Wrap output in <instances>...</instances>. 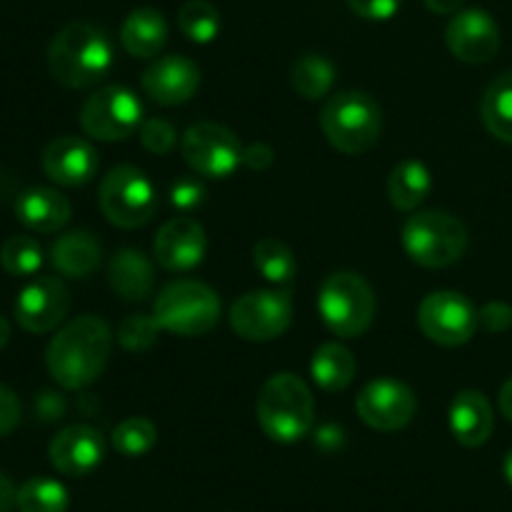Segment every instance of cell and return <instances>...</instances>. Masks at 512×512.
<instances>
[{"label": "cell", "instance_id": "cell-1", "mask_svg": "<svg viewBox=\"0 0 512 512\" xmlns=\"http://www.w3.org/2000/svg\"><path fill=\"white\" fill-rule=\"evenodd\" d=\"M113 350V330L100 315H78L58 330L45 350L48 373L60 388L85 390L103 375Z\"/></svg>", "mask_w": 512, "mask_h": 512}, {"label": "cell", "instance_id": "cell-2", "mask_svg": "<svg viewBox=\"0 0 512 512\" xmlns=\"http://www.w3.org/2000/svg\"><path fill=\"white\" fill-rule=\"evenodd\" d=\"M113 65V40L90 23L65 25L50 40L48 70L65 88H90L108 78Z\"/></svg>", "mask_w": 512, "mask_h": 512}, {"label": "cell", "instance_id": "cell-3", "mask_svg": "<svg viewBox=\"0 0 512 512\" xmlns=\"http://www.w3.org/2000/svg\"><path fill=\"white\" fill-rule=\"evenodd\" d=\"M255 413H258L260 428L270 440L280 445H293L313 430V390L295 373H278L265 380L260 388Z\"/></svg>", "mask_w": 512, "mask_h": 512}, {"label": "cell", "instance_id": "cell-4", "mask_svg": "<svg viewBox=\"0 0 512 512\" xmlns=\"http://www.w3.org/2000/svg\"><path fill=\"white\" fill-rule=\"evenodd\" d=\"M320 128L335 150L363 155L380 140L383 113L373 95L363 90H343L323 105Z\"/></svg>", "mask_w": 512, "mask_h": 512}, {"label": "cell", "instance_id": "cell-5", "mask_svg": "<svg viewBox=\"0 0 512 512\" xmlns=\"http://www.w3.org/2000/svg\"><path fill=\"white\" fill-rule=\"evenodd\" d=\"M400 240L413 263L440 270L463 258L468 248V228L448 210H420L405 220Z\"/></svg>", "mask_w": 512, "mask_h": 512}, {"label": "cell", "instance_id": "cell-6", "mask_svg": "<svg viewBox=\"0 0 512 512\" xmlns=\"http://www.w3.org/2000/svg\"><path fill=\"white\" fill-rule=\"evenodd\" d=\"M153 315L165 333L200 338L218 325L220 300L218 293L200 280H173L155 298Z\"/></svg>", "mask_w": 512, "mask_h": 512}, {"label": "cell", "instance_id": "cell-7", "mask_svg": "<svg viewBox=\"0 0 512 512\" xmlns=\"http://www.w3.org/2000/svg\"><path fill=\"white\" fill-rule=\"evenodd\" d=\"M378 300L368 280L358 273H333L318 293V313L325 328L338 338H360L373 325Z\"/></svg>", "mask_w": 512, "mask_h": 512}, {"label": "cell", "instance_id": "cell-8", "mask_svg": "<svg viewBox=\"0 0 512 512\" xmlns=\"http://www.w3.org/2000/svg\"><path fill=\"white\" fill-rule=\"evenodd\" d=\"M98 203L105 220L115 228H143L158 210V190L143 170L118 165L100 180Z\"/></svg>", "mask_w": 512, "mask_h": 512}, {"label": "cell", "instance_id": "cell-9", "mask_svg": "<svg viewBox=\"0 0 512 512\" xmlns=\"http://www.w3.org/2000/svg\"><path fill=\"white\" fill-rule=\"evenodd\" d=\"M143 103L123 85H108L90 95L80 110V128L100 143H118L138 133L143 125Z\"/></svg>", "mask_w": 512, "mask_h": 512}, {"label": "cell", "instance_id": "cell-10", "mask_svg": "<svg viewBox=\"0 0 512 512\" xmlns=\"http://www.w3.org/2000/svg\"><path fill=\"white\" fill-rule=\"evenodd\" d=\"M180 150L193 173L203 178H230L243 165L245 145L220 123H195L185 130Z\"/></svg>", "mask_w": 512, "mask_h": 512}, {"label": "cell", "instance_id": "cell-11", "mask_svg": "<svg viewBox=\"0 0 512 512\" xmlns=\"http://www.w3.org/2000/svg\"><path fill=\"white\" fill-rule=\"evenodd\" d=\"M293 323V298L285 290H250L230 308V328L250 343L280 338Z\"/></svg>", "mask_w": 512, "mask_h": 512}, {"label": "cell", "instance_id": "cell-12", "mask_svg": "<svg viewBox=\"0 0 512 512\" xmlns=\"http://www.w3.org/2000/svg\"><path fill=\"white\" fill-rule=\"evenodd\" d=\"M423 335L443 348H458L473 340L480 328V310L465 295L453 290L430 293L418 308Z\"/></svg>", "mask_w": 512, "mask_h": 512}, {"label": "cell", "instance_id": "cell-13", "mask_svg": "<svg viewBox=\"0 0 512 512\" xmlns=\"http://www.w3.org/2000/svg\"><path fill=\"white\" fill-rule=\"evenodd\" d=\"M355 410L368 428L378 430V433H395L413 423L415 413H418V398L403 380L378 378L370 380L360 390Z\"/></svg>", "mask_w": 512, "mask_h": 512}, {"label": "cell", "instance_id": "cell-14", "mask_svg": "<svg viewBox=\"0 0 512 512\" xmlns=\"http://www.w3.org/2000/svg\"><path fill=\"white\" fill-rule=\"evenodd\" d=\"M70 310V293L65 283L53 275L33 278L18 293L13 305V315L23 330L33 335L50 333L65 320Z\"/></svg>", "mask_w": 512, "mask_h": 512}, {"label": "cell", "instance_id": "cell-15", "mask_svg": "<svg viewBox=\"0 0 512 512\" xmlns=\"http://www.w3.org/2000/svg\"><path fill=\"white\" fill-rule=\"evenodd\" d=\"M208 250L205 228L190 215L170 218L153 240V258L168 273H190L198 268Z\"/></svg>", "mask_w": 512, "mask_h": 512}, {"label": "cell", "instance_id": "cell-16", "mask_svg": "<svg viewBox=\"0 0 512 512\" xmlns=\"http://www.w3.org/2000/svg\"><path fill=\"white\" fill-rule=\"evenodd\" d=\"M450 53L470 65L488 63L500 50V28L490 13L480 8L458 10L445 30Z\"/></svg>", "mask_w": 512, "mask_h": 512}, {"label": "cell", "instance_id": "cell-17", "mask_svg": "<svg viewBox=\"0 0 512 512\" xmlns=\"http://www.w3.org/2000/svg\"><path fill=\"white\" fill-rule=\"evenodd\" d=\"M48 458L58 473L68 478H85L103 463L105 440L90 425H70L50 440Z\"/></svg>", "mask_w": 512, "mask_h": 512}, {"label": "cell", "instance_id": "cell-18", "mask_svg": "<svg viewBox=\"0 0 512 512\" xmlns=\"http://www.w3.org/2000/svg\"><path fill=\"white\" fill-rule=\"evenodd\" d=\"M200 68L185 55H163L143 73V90L153 103L173 108L198 93Z\"/></svg>", "mask_w": 512, "mask_h": 512}, {"label": "cell", "instance_id": "cell-19", "mask_svg": "<svg viewBox=\"0 0 512 512\" xmlns=\"http://www.w3.org/2000/svg\"><path fill=\"white\" fill-rule=\"evenodd\" d=\"M43 173L63 188H80L98 175L100 158L93 145L78 135L55 138L43 150Z\"/></svg>", "mask_w": 512, "mask_h": 512}, {"label": "cell", "instance_id": "cell-20", "mask_svg": "<svg viewBox=\"0 0 512 512\" xmlns=\"http://www.w3.org/2000/svg\"><path fill=\"white\" fill-rule=\"evenodd\" d=\"M450 433L465 448H480L490 440L495 428L493 405L480 390H460L450 403Z\"/></svg>", "mask_w": 512, "mask_h": 512}, {"label": "cell", "instance_id": "cell-21", "mask_svg": "<svg viewBox=\"0 0 512 512\" xmlns=\"http://www.w3.org/2000/svg\"><path fill=\"white\" fill-rule=\"evenodd\" d=\"M70 200L60 190L35 185L15 200V218L33 233H58L70 223Z\"/></svg>", "mask_w": 512, "mask_h": 512}, {"label": "cell", "instance_id": "cell-22", "mask_svg": "<svg viewBox=\"0 0 512 512\" xmlns=\"http://www.w3.org/2000/svg\"><path fill=\"white\" fill-rule=\"evenodd\" d=\"M50 260L55 270L65 278L83 280L100 268L103 260V245L90 230H70L60 235L50 248Z\"/></svg>", "mask_w": 512, "mask_h": 512}, {"label": "cell", "instance_id": "cell-23", "mask_svg": "<svg viewBox=\"0 0 512 512\" xmlns=\"http://www.w3.org/2000/svg\"><path fill=\"white\" fill-rule=\"evenodd\" d=\"M108 283L115 295L128 303H143L155 285V270L148 255L135 248H125L113 255L108 265Z\"/></svg>", "mask_w": 512, "mask_h": 512}, {"label": "cell", "instance_id": "cell-24", "mask_svg": "<svg viewBox=\"0 0 512 512\" xmlns=\"http://www.w3.org/2000/svg\"><path fill=\"white\" fill-rule=\"evenodd\" d=\"M120 43L133 58H155L168 43V23L155 8H135L120 28Z\"/></svg>", "mask_w": 512, "mask_h": 512}, {"label": "cell", "instance_id": "cell-25", "mask_svg": "<svg viewBox=\"0 0 512 512\" xmlns=\"http://www.w3.org/2000/svg\"><path fill=\"white\" fill-rule=\"evenodd\" d=\"M358 373V360L343 343H323L310 360V375L325 393H343Z\"/></svg>", "mask_w": 512, "mask_h": 512}, {"label": "cell", "instance_id": "cell-26", "mask_svg": "<svg viewBox=\"0 0 512 512\" xmlns=\"http://www.w3.org/2000/svg\"><path fill=\"white\" fill-rule=\"evenodd\" d=\"M430 193H433V175H430L428 165L415 158L395 165L388 180V195L393 208L413 213L428 200Z\"/></svg>", "mask_w": 512, "mask_h": 512}, {"label": "cell", "instance_id": "cell-27", "mask_svg": "<svg viewBox=\"0 0 512 512\" xmlns=\"http://www.w3.org/2000/svg\"><path fill=\"white\" fill-rule=\"evenodd\" d=\"M483 123L490 135H495L503 143H512V70L498 75L488 85L480 103Z\"/></svg>", "mask_w": 512, "mask_h": 512}, {"label": "cell", "instance_id": "cell-28", "mask_svg": "<svg viewBox=\"0 0 512 512\" xmlns=\"http://www.w3.org/2000/svg\"><path fill=\"white\" fill-rule=\"evenodd\" d=\"M253 265L270 285H290L298 275L295 253L278 238H263L255 243Z\"/></svg>", "mask_w": 512, "mask_h": 512}, {"label": "cell", "instance_id": "cell-29", "mask_svg": "<svg viewBox=\"0 0 512 512\" xmlns=\"http://www.w3.org/2000/svg\"><path fill=\"white\" fill-rule=\"evenodd\" d=\"M335 65L325 55H303L293 65V88L300 98L320 100L333 90Z\"/></svg>", "mask_w": 512, "mask_h": 512}, {"label": "cell", "instance_id": "cell-30", "mask_svg": "<svg viewBox=\"0 0 512 512\" xmlns=\"http://www.w3.org/2000/svg\"><path fill=\"white\" fill-rule=\"evenodd\" d=\"M70 495L63 483L53 478H30L18 488L15 508L20 512H65Z\"/></svg>", "mask_w": 512, "mask_h": 512}, {"label": "cell", "instance_id": "cell-31", "mask_svg": "<svg viewBox=\"0 0 512 512\" xmlns=\"http://www.w3.org/2000/svg\"><path fill=\"white\" fill-rule=\"evenodd\" d=\"M45 263L43 245L30 235H13L0 248V265L13 278H33Z\"/></svg>", "mask_w": 512, "mask_h": 512}, {"label": "cell", "instance_id": "cell-32", "mask_svg": "<svg viewBox=\"0 0 512 512\" xmlns=\"http://www.w3.org/2000/svg\"><path fill=\"white\" fill-rule=\"evenodd\" d=\"M110 443L125 458H143L158 443V428L148 418L133 415V418H125L123 423L115 425Z\"/></svg>", "mask_w": 512, "mask_h": 512}, {"label": "cell", "instance_id": "cell-33", "mask_svg": "<svg viewBox=\"0 0 512 512\" xmlns=\"http://www.w3.org/2000/svg\"><path fill=\"white\" fill-rule=\"evenodd\" d=\"M178 25L190 43L208 45L220 33V13L208 0H188L178 13Z\"/></svg>", "mask_w": 512, "mask_h": 512}, {"label": "cell", "instance_id": "cell-34", "mask_svg": "<svg viewBox=\"0 0 512 512\" xmlns=\"http://www.w3.org/2000/svg\"><path fill=\"white\" fill-rule=\"evenodd\" d=\"M160 333V325L155 320V315L148 313H133L128 318H123L118 328V343L123 345L130 353H145L155 345Z\"/></svg>", "mask_w": 512, "mask_h": 512}, {"label": "cell", "instance_id": "cell-35", "mask_svg": "<svg viewBox=\"0 0 512 512\" xmlns=\"http://www.w3.org/2000/svg\"><path fill=\"white\" fill-rule=\"evenodd\" d=\"M138 135H140V143H143V148L153 155L173 153V148L178 145V130H175L173 125L163 118L143 120Z\"/></svg>", "mask_w": 512, "mask_h": 512}, {"label": "cell", "instance_id": "cell-36", "mask_svg": "<svg viewBox=\"0 0 512 512\" xmlns=\"http://www.w3.org/2000/svg\"><path fill=\"white\" fill-rule=\"evenodd\" d=\"M170 203H173V208H178L180 213H193V210H198L200 205L205 203V188L198 180H178V183H173V188H170Z\"/></svg>", "mask_w": 512, "mask_h": 512}, {"label": "cell", "instance_id": "cell-37", "mask_svg": "<svg viewBox=\"0 0 512 512\" xmlns=\"http://www.w3.org/2000/svg\"><path fill=\"white\" fill-rule=\"evenodd\" d=\"M348 8L355 15L365 20H373V23H383V20L395 18V13L400 10L403 0H345Z\"/></svg>", "mask_w": 512, "mask_h": 512}, {"label": "cell", "instance_id": "cell-38", "mask_svg": "<svg viewBox=\"0 0 512 512\" xmlns=\"http://www.w3.org/2000/svg\"><path fill=\"white\" fill-rule=\"evenodd\" d=\"M20 418H23V408H20V400L8 385L0 383V438L13 433L20 425Z\"/></svg>", "mask_w": 512, "mask_h": 512}, {"label": "cell", "instance_id": "cell-39", "mask_svg": "<svg viewBox=\"0 0 512 512\" xmlns=\"http://www.w3.org/2000/svg\"><path fill=\"white\" fill-rule=\"evenodd\" d=\"M480 325L490 330V333H503L512 325V310L505 303H490L480 310Z\"/></svg>", "mask_w": 512, "mask_h": 512}, {"label": "cell", "instance_id": "cell-40", "mask_svg": "<svg viewBox=\"0 0 512 512\" xmlns=\"http://www.w3.org/2000/svg\"><path fill=\"white\" fill-rule=\"evenodd\" d=\"M65 410H68V405H65L63 395L55 393V390H43L35 398V413L43 420H60L65 415Z\"/></svg>", "mask_w": 512, "mask_h": 512}, {"label": "cell", "instance_id": "cell-41", "mask_svg": "<svg viewBox=\"0 0 512 512\" xmlns=\"http://www.w3.org/2000/svg\"><path fill=\"white\" fill-rule=\"evenodd\" d=\"M273 163H275V153L270 145H265V143L245 145V153H243L245 168L255 170V173H265V170H268Z\"/></svg>", "mask_w": 512, "mask_h": 512}, {"label": "cell", "instance_id": "cell-42", "mask_svg": "<svg viewBox=\"0 0 512 512\" xmlns=\"http://www.w3.org/2000/svg\"><path fill=\"white\" fill-rule=\"evenodd\" d=\"M15 500H18V490L10 483V478L5 473H0V512H10L15 508Z\"/></svg>", "mask_w": 512, "mask_h": 512}, {"label": "cell", "instance_id": "cell-43", "mask_svg": "<svg viewBox=\"0 0 512 512\" xmlns=\"http://www.w3.org/2000/svg\"><path fill=\"white\" fill-rule=\"evenodd\" d=\"M465 0H425V5H428L430 13L435 15H453L458 13L460 8H463Z\"/></svg>", "mask_w": 512, "mask_h": 512}, {"label": "cell", "instance_id": "cell-44", "mask_svg": "<svg viewBox=\"0 0 512 512\" xmlns=\"http://www.w3.org/2000/svg\"><path fill=\"white\" fill-rule=\"evenodd\" d=\"M498 403H500V413L505 415V420H510L512 423V378L503 385V390H500Z\"/></svg>", "mask_w": 512, "mask_h": 512}, {"label": "cell", "instance_id": "cell-45", "mask_svg": "<svg viewBox=\"0 0 512 512\" xmlns=\"http://www.w3.org/2000/svg\"><path fill=\"white\" fill-rule=\"evenodd\" d=\"M8 340H10V323L3 318V315H0V350L8 345Z\"/></svg>", "mask_w": 512, "mask_h": 512}, {"label": "cell", "instance_id": "cell-46", "mask_svg": "<svg viewBox=\"0 0 512 512\" xmlns=\"http://www.w3.org/2000/svg\"><path fill=\"white\" fill-rule=\"evenodd\" d=\"M503 473H505V480H508V485L512 488V450L503 460Z\"/></svg>", "mask_w": 512, "mask_h": 512}]
</instances>
